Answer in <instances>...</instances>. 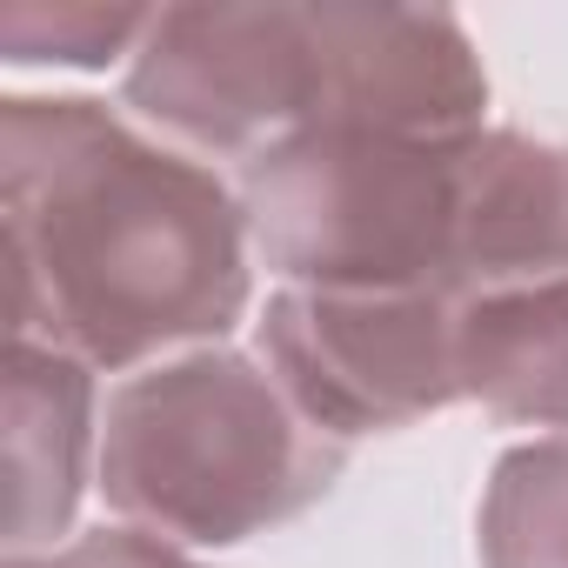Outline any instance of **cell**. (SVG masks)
<instances>
[{
  "label": "cell",
  "instance_id": "1",
  "mask_svg": "<svg viewBox=\"0 0 568 568\" xmlns=\"http://www.w3.org/2000/svg\"><path fill=\"white\" fill-rule=\"evenodd\" d=\"M0 214L14 281L8 342L121 375L168 348H221L247 315L254 247L241 194L108 101H0Z\"/></svg>",
  "mask_w": 568,
  "mask_h": 568
},
{
  "label": "cell",
  "instance_id": "2",
  "mask_svg": "<svg viewBox=\"0 0 568 568\" xmlns=\"http://www.w3.org/2000/svg\"><path fill=\"white\" fill-rule=\"evenodd\" d=\"M348 468L261 355L194 348L128 375L101 415V495L121 528L174 548H241L308 515Z\"/></svg>",
  "mask_w": 568,
  "mask_h": 568
},
{
  "label": "cell",
  "instance_id": "3",
  "mask_svg": "<svg viewBox=\"0 0 568 568\" xmlns=\"http://www.w3.org/2000/svg\"><path fill=\"white\" fill-rule=\"evenodd\" d=\"M468 141H395L355 128L288 134L241 168L247 247L288 288L448 295Z\"/></svg>",
  "mask_w": 568,
  "mask_h": 568
},
{
  "label": "cell",
  "instance_id": "4",
  "mask_svg": "<svg viewBox=\"0 0 568 568\" xmlns=\"http://www.w3.org/2000/svg\"><path fill=\"white\" fill-rule=\"evenodd\" d=\"M128 108L207 161H254L315 128V0H194L154 8L128 61Z\"/></svg>",
  "mask_w": 568,
  "mask_h": 568
},
{
  "label": "cell",
  "instance_id": "5",
  "mask_svg": "<svg viewBox=\"0 0 568 568\" xmlns=\"http://www.w3.org/2000/svg\"><path fill=\"white\" fill-rule=\"evenodd\" d=\"M261 362L328 442L415 428L462 395V302L435 288L342 295L281 288L261 322Z\"/></svg>",
  "mask_w": 568,
  "mask_h": 568
},
{
  "label": "cell",
  "instance_id": "6",
  "mask_svg": "<svg viewBox=\"0 0 568 568\" xmlns=\"http://www.w3.org/2000/svg\"><path fill=\"white\" fill-rule=\"evenodd\" d=\"M315 48H322L315 128H355L395 141H475L488 121L481 54L468 28L442 8L315 0Z\"/></svg>",
  "mask_w": 568,
  "mask_h": 568
},
{
  "label": "cell",
  "instance_id": "7",
  "mask_svg": "<svg viewBox=\"0 0 568 568\" xmlns=\"http://www.w3.org/2000/svg\"><path fill=\"white\" fill-rule=\"evenodd\" d=\"M541 281H568V141L481 128L462 148L448 295L481 302Z\"/></svg>",
  "mask_w": 568,
  "mask_h": 568
},
{
  "label": "cell",
  "instance_id": "8",
  "mask_svg": "<svg viewBox=\"0 0 568 568\" xmlns=\"http://www.w3.org/2000/svg\"><path fill=\"white\" fill-rule=\"evenodd\" d=\"M88 468H101L94 428V368L8 342V555H54L88 495Z\"/></svg>",
  "mask_w": 568,
  "mask_h": 568
},
{
  "label": "cell",
  "instance_id": "9",
  "mask_svg": "<svg viewBox=\"0 0 568 568\" xmlns=\"http://www.w3.org/2000/svg\"><path fill=\"white\" fill-rule=\"evenodd\" d=\"M462 395L508 428L568 435V281L462 302Z\"/></svg>",
  "mask_w": 568,
  "mask_h": 568
},
{
  "label": "cell",
  "instance_id": "10",
  "mask_svg": "<svg viewBox=\"0 0 568 568\" xmlns=\"http://www.w3.org/2000/svg\"><path fill=\"white\" fill-rule=\"evenodd\" d=\"M475 548L481 568H568V435L521 442L495 462Z\"/></svg>",
  "mask_w": 568,
  "mask_h": 568
},
{
  "label": "cell",
  "instance_id": "11",
  "mask_svg": "<svg viewBox=\"0 0 568 568\" xmlns=\"http://www.w3.org/2000/svg\"><path fill=\"white\" fill-rule=\"evenodd\" d=\"M154 8H94V0H14L0 14V54L14 68H108V61H134V48L148 41Z\"/></svg>",
  "mask_w": 568,
  "mask_h": 568
},
{
  "label": "cell",
  "instance_id": "12",
  "mask_svg": "<svg viewBox=\"0 0 568 568\" xmlns=\"http://www.w3.org/2000/svg\"><path fill=\"white\" fill-rule=\"evenodd\" d=\"M8 568H201V561L161 535H141V528H94L54 555H8Z\"/></svg>",
  "mask_w": 568,
  "mask_h": 568
}]
</instances>
